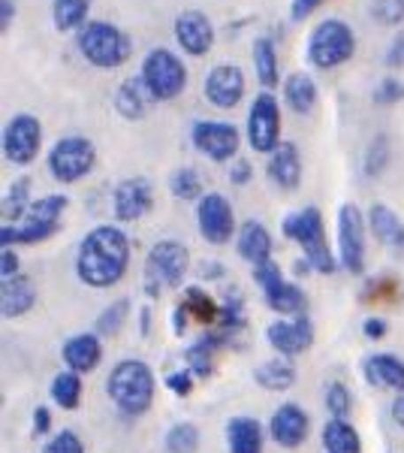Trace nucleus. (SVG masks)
<instances>
[{
    "label": "nucleus",
    "instance_id": "f257e3e1",
    "mask_svg": "<svg viewBox=\"0 0 404 453\" xmlns=\"http://www.w3.org/2000/svg\"><path fill=\"white\" fill-rule=\"evenodd\" d=\"M130 269V239L121 226L97 224L85 233L76 254L79 281L94 290L115 288Z\"/></svg>",
    "mask_w": 404,
    "mask_h": 453
},
{
    "label": "nucleus",
    "instance_id": "f03ea898",
    "mask_svg": "<svg viewBox=\"0 0 404 453\" xmlns=\"http://www.w3.org/2000/svg\"><path fill=\"white\" fill-rule=\"evenodd\" d=\"M281 233L286 239H293L299 248H302L305 260L314 266V273H335L341 263L335 260V251L329 248L326 239V224H323V215L317 206H305L299 211H290L281 221Z\"/></svg>",
    "mask_w": 404,
    "mask_h": 453
},
{
    "label": "nucleus",
    "instance_id": "7ed1b4c3",
    "mask_svg": "<svg viewBox=\"0 0 404 453\" xmlns=\"http://www.w3.org/2000/svg\"><path fill=\"white\" fill-rule=\"evenodd\" d=\"M76 46H79V55L97 70H118L130 61V55H133L130 36L106 19L88 21L82 31L76 34Z\"/></svg>",
    "mask_w": 404,
    "mask_h": 453
},
{
    "label": "nucleus",
    "instance_id": "20e7f679",
    "mask_svg": "<svg viewBox=\"0 0 404 453\" xmlns=\"http://www.w3.org/2000/svg\"><path fill=\"white\" fill-rule=\"evenodd\" d=\"M109 399L115 402L121 414L127 418H142L154 402V375L142 360H121L109 372L106 381Z\"/></svg>",
    "mask_w": 404,
    "mask_h": 453
},
{
    "label": "nucleus",
    "instance_id": "39448f33",
    "mask_svg": "<svg viewBox=\"0 0 404 453\" xmlns=\"http://www.w3.org/2000/svg\"><path fill=\"white\" fill-rule=\"evenodd\" d=\"M356 55V34L344 19H323L305 42V58L314 70L344 67Z\"/></svg>",
    "mask_w": 404,
    "mask_h": 453
},
{
    "label": "nucleus",
    "instance_id": "423d86ee",
    "mask_svg": "<svg viewBox=\"0 0 404 453\" xmlns=\"http://www.w3.org/2000/svg\"><path fill=\"white\" fill-rule=\"evenodd\" d=\"M139 76L149 85L151 97L157 100V104H172L187 88V64L179 52L160 46V49H151V52L142 58Z\"/></svg>",
    "mask_w": 404,
    "mask_h": 453
},
{
    "label": "nucleus",
    "instance_id": "0eeeda50",
    "mask_svg": "<svg viewBox=\"0 0 404 453\" xmlns=\"http://www.w3.org/2000/svg\"><path fill=\"white\" fill-rule=\"evenodd\" d=\"M190 269V251L179 239H160L151 245L149 263H145V288L157 296L164 288H179Z\"/></svg>",
    "mask_w": 404,
    "mask_h": 453
},
{
    "label": "nucleus",
    "instance_id": "6e6552de",
    "mask_svg": "<svg viewBox=\"0 0 404 453\" xmlns=\"http://www.w3.org/2000/svg\"><path fill=\"white\" fill-rule=\"evenodd\" d=\"M97 164V145H94L82 134L61 136L49 149V173L61 185H72V181H82L88 173Z\"/></svg>",
    "mask_w": 404,
    "mask_h": 453
},
{
    "label": "nucleus",
    "instance_id": "1a4fd4ad",
    "mask_svg": "<svg viewBox=\"0 0 404 453\" xmlns=\"http://www.w3.org/2000/svg\"><path fill=\"white\" fill-rule=\"evenodd\" d=\"M248 145L256 155H271L281 140V100L275 91H260L254 97L251 109H248Z\"/></svg>",
    "mask_w": 404,
    "mask_h": 453
},
{
    "label": "nucleus",
    "instance_id": "9d476101",
    "mask_svg": "<svg viewBox=\"0 0 404 453\" xmlns=\"http://www.w3.org/2000/svg\"><path fill=\"white\" fill-rule=\"evenodd\" d=\"M365 233H369V215L354 203H344L338 209V263L344 273H365Z\"/></svg>",
    "mask_w": 404,
    "mask_h": 453
},
{
    "label": "nucleus",
    "instance_id": "9b49d317",
    "mask_svg": "<svg viewBox=\"0 0 404 453\" xmlns=\"http://www.w3.org/2000/svg\"><path fill=\"white\" fill-rule=\"evenodd\" d=\"M190 142L194 149L215 164H232L241 149V130L232 121L200 119L190 127Z\"/></svg>",
    "mask_w": 404,
    "mask_h": 453
},
{
    "label": "nucleus",
    "instance_id": "f8f14e48",
    "mask_svg": "<svg viewBox=\"0 0 404 453\" xmlns=\"http://www.w3.org/2000/svg\"><path fill=\"white\" fill-rule=\"evenodd\" d=\"M254 284L263 290V299L271 311L284 314V318H296L305 311V294L299 284L286 281L281 275V266L275 260H266L254 266Z\"/></svg>",
    "mask_w": 404,
    "mask_h": 453
},
{
    "label": "nucleus",
    "instance_id": "ddd939ff",
    "mask_svg": "<svg viewBox=\"0 0 404 453\" xmlns=\"http://www.w3.org/2000/svg\"><path fill=\"white\" fill-rule=\"evenodd\" d=\"M70 200L64 194H49L42 200H34L31 211L25 215V221L16 224V242L19 245H36L46 242L49 236H55L61 230V218L67 211Z\"/></svg>",
    "mask_w": 404,
    "mask_h": 453
},
{
    "label": "nucleus",
    "instance_id": "4468645a",
    "mask_svg": "<svg viewBox=\"0 0 404 453\" xmlns=\"http://www.w3.org/2000/svg\"><path fill=\"white\" fill-rule=\"evenodd\" d=\"M42 149V121L31 112H19L4 127V157L16 166L34 164Z\"/></svg>",
    "mask_w": 404,
    "mask_h": 453
},
{
    "label": "nucleus",
    "instance_id": "2eb2a0df",
    "mask_svg": "<svg viewBox=\"0 0 404 453\" xmlns=\"http://www.w3.org/2000/svg\"><path fill=\"white\" fill-rule=\"evenodd\" d=\"M196 224H200V236L209 245L215 248L226 245L236 236V211H232V203L217 191L205 194L196 203Z\"/></svg>",
    "mask_w": 404,
    "mask_h": 453
},
{
    "label": "nucleus",
    "instance_id": "dca6fc26",
    "mask_svg": "<svg viewBox=\"0 0 404 453\" xmlns=\"http://www.w3.org/2000/svg\"><path fill=\"white\" fill-rule=\"evenodd\" d=\"M175 42L181 55L187 58H205L215 49V25L202 10H181L172 25Z\"/></svg>",
    "mask_w": 404,
    "mask_h": 453
},
{
    "label": "nucleus",
    "instance_id": "f3484780",
    "mask_svg": "<svg viewBox=\"0 0 404 453\" xmlns=\"http://www.w3.org/2000/svg\"><path fill=\"white\" fill-rule=\"evenodd\" d=\"M245 73L236 64H217V67L209 70L202 82V97L215 109H236L245 100Z\"/></svg>",
    "mask_w": 404,
    "mask_h": 453
},
{
    "label": "nucleus",
    "instance_id": "a211bd4d",
    "mask_svg": "<svg viewBox=\"0 0 404 453\" xmlns=\"http://www.w3.org/2000/svg\"><path fill=\"white\" fill-rule=\"evenodd\" d=\"M154 206V188L145 175H130L115 185L112 191V211L121 224H130V221H139L145 218Z\"/></svg>",
    "mask_w": 404,
    "mask_h": 453
},
{
    "label": "nucleus",
    "instance_id": "6ab92c4d",
    "mask_svg": "<svg viewBox=\"0 0 404 453\" xmlns=\"http://www.w3.org/2000/svg\"><path fill=\"white\" fill-rule=\"evenodd\" d=\"M266 335H269V345L281 357H299L311 348L314 324L305 318V314H296V318H278L275 324L269 326Z\"/></svg>",
    "mask_w": 404,
    "mask_h": 453
},
{
    "label": "nucleus",
    "instance_id": "aec40b11",
    "mask_svg": "<svg viewBox=\"0 0 404 453\" xmlns=\"http://www.w3.org/2000/svg\"><path fill=\"white\" fill-rule=\"evenodd\" d=\"M308 429H311V420H308L305 408H299L296 402H284V405L271 414V423H269V433L281 448H299L308 438Z\"/></svg>",
    "mask_w": 404,
    "mask_h": 453
},
{
    "label": "nucleus",
    "instance_id": "412c9836",
    "mask_svg": "<svg viewBox=\"0 0 404 453\" xmlns=\"http://www.w3.org/2000/svg\"><path fill=\"white\" fill-rule=\"evenodd\" d=\"M269 179L278 191L293 194L302 185V157H299L296 142H281L269 155Z\"/></svg>",
    "mask_w": 404,
    "mask_h": 453
},
{
    "label": "nucleus",
    "instance_id": "4be33fe9",
    "mask_svg": "<svg viewBox=\"0 0 404 453\" xmlns=\"http://www.w3.org/2000/svg\"><path fill=\"white\" fill-rule=\"evenodd\" d=\"M154 104H157V100L151 97V91H149V85L142 82V76L124 79L118 85V91H115V112L127 121H142L145 115L151 112Z\"/></svg>",
    "mask_w": 404,
    "mask_h": 453
},
{
    "label": "nucleus",
    "instance_id": "5701e85b",
    "mask_svg": "<svg viewBox=\"0 0 404 453\" xmlns=\"http://www.w3.org/2000/svg\"><path fill=\"white\" fill-rule=\"evenodd\" d=\"M236 251H239V257L248 260L251 266H260V263L271 260V233L266 230V224L256 221V218H248V221L239 226Z\"/></svg>",
    "mask_w": 404,
    "mask_h": 453
},
{
    "label": "nucleus",
    "instance_id": "b1692460",
    "mask_svg": "<svg viewBox=\"0 0 404 453\" xmlns=\"http://www.w3.org/2000/svg\"><path fill=\"white\" fill-rule=\"evenodd\" d=\"M64 363H67L70 372H94L103 363V345L97 333H79L64 345Z\"/></svg>",
    "mask_w": 404,
    "mask_h": 453
},
{
    "label": "nucleus",
    "instance_id": "393cba45",
    "mask_svg": "<svg viewBox=\"0 0 404 453\" xmlns=\"http://www.w3.org/2000/svg\"><path fill=\"white\" fill-rule=\"evenodd\" d=\"M365 381L377 390H395L404 393V363L395 354H371L365 360Z\"/></svg>",
    "mask_w": 404,
    "mask_h": 453
},
{
    "label": "nucleus",
    "instance_id": "a878e982",
    "mask_svg": "<svg viewBox=\"0 0 404 453\" xmlns=\"http://www.w3.org/2000/svg\"><path fill=\"white\" fill-rule=\"evenodd\" d=\"M281 91H284L286 109L296 115H311L320 100V88L314 82V76H308V73H290V76L284 79Z\"/></svg>",
    "mask_w": 404,
    "mask_h": 453
},
{
    "label": "nucleus",
    "instance_id": "bb28decb",
    "mask_svg": "<svg viewBox=\"0 0 404 453\" xmlns=\"http://www.w3.org/2000/svg\"><path fill=\"white\" fill-rule=\"evenodd\" d=\"M369 230L380 245H386L389 251H404V224L393 209L384 203H374L369 209Z\"/></svg>",
    "mask_w": 404,
    "mask_h": 453
},
{
    "label": "nucleus",
    "instance_id": "cd10ccee",
    "mask_svg": "<svg viewBox=\"0 0 404 453\" xmlns=\"http://www.w3.org/2000/svg\"><path fill=\"white\" fill-rule=\"evenodd\" d=\"M36 288L27 275H16V279L0 281V311L4 318H21L34 309Z\"/></svg>",
    "mask_w": 404,
    "mask_h": 453
},
{
    "label": "nucleus",
    "instance_id": "c85d7f7f",
    "mask_svg": "<svg viewBox=\"0 0 404 453\" xmlns=\"http://www.w3.org/2000/svg\"><path fill=\"white\" fill-rule=\"evenodd\" d=\"M251 58H254V73H256V82H260V91H275L278 85H284L281 64H278V52H275L271 36H256Z\"/></svg>",
    "mask_w": 404,
    "mask_h": 453
},
{
    "label": "nucleus",
    "instance_id": "c756f323",
    "mask_svg": "<svg viewBox=\"0 0 404 453\" xmlns=\"http://www.w3.org/2000/svg\"><path fill=\"white\" fill-rule=\"evenodd\" d=\"M230 453H263V426L254 418H232L226 423Z\"/></svg>",
    "mask_w": 404,
    "mask_h": 453
},
{
    "label": "nucleus",
    "instance_id": "7c9ffc66",
    "mask_svg": "<svg viewBox=\"0 0 404 453\" xmlns=\"http://www.w3.org/2000/svg\"><path fill=\"white\" fill-rule=\"evenodd\" d=\"M31 188H34V181L27 179V175H21V179H16L10 188H6L4 206H0V215H4L6 224H21V221H25V215L34 206Z\"/></svg>",
    "mask_w": 404,
    "mask_h": 453
},
{
    "label": "nucleus",
    "instance_id": "2f4dec72",
    "mask_svg": "<svg viewBox=\"0 0 404 453\" xmlns=\"http://www.w3.org/2000/svg\"><path fill=\"white\" fill-rule=\"evenodd\" d=\"M91 0H55L51 4V21L61 34H79L88 25Z\"/></svg>",
    "mask_w": 404,
    "mask_h": 453
},
{
    "label": "nucleus",
    "instance_id": "473e14b6",
    "mask_svg": "<svg viewBox=\"0 0 404 453\" xmlns=\"http://www.w3.org/2000/svg\"><path fill=\"white\" fill-rule=\"evenodd\" d=\"M254 381L271 393H286L296 384V369H293L290 357H278V360H269V363H263V366H256Z\"/></svg>",
    "mask_w": 404,
    "mask_h": 453
},
{
    "label": "nucleus",
    "instance_id": "72a5a7b5",
    "mask_svg": "<svg viewBox=\"0 0 404 453\" xmlns=\"http://www.w3.org/2000/svg\"><path fill=\"white\" fill-rule=\"evenodd\" d=\"M323 450L326 453H362V438L347 420H329L323 426Z\"/></svg>",
    "mask_w": 404,
    "mask_h": 453
},
{
    "label": "nucleus",
    "instance_id": "f704fd0d",
    "mask_svg": "<svg viewBox=\"0 0 404 453\" xmlns=\"http://www.w3.org/2000/svg\"><path fill=\"white\" fill-rule=\"evenodd\" d=\"M224 339L226 335H202L194 348H187V363L196 378H209L211 372H215V348Z\"/></svg>",
    "mask_w": 404,
    "mask_h": 453
},
{
    "label": "nucleus",
    "instance_id": "c9c22d12",
    "mask_svg": "<svg viewBox=\"0 0 404 453\" xmlns=\"http://www.w3.org/2000/svg\"><path fill=\"white\" fill-rule=\"evenodd\" d=\"M169 191H172V196H179L181 203H200L205 196L200 173L190 170V166H179L169 175Z\"/></svg>",
    "mask_w": 404,
    "mask_h": 453
},
{
    "label": "nucleus",
    "instance_id": "e433bc0d",
    "mask_svg": "<svg viewBox=\"0 0 404 453\" xmlns=\"http://www.w3.org/2000/svg\"><path fill=\"white\" fill-rule=\"evenodd\" d=\"M51 399L61 408H67V411L79 408V402H82V378H79V372H61L51 381Z\"/></svg>",
    "mask_w": 404,
    "mask_h": 453
},
{
    "label": "nucleus",
    "instance_id": "4c0bfd02",
    "mask_svg": "<svg viewBox=\"0 0 404 453\" xmlns=\"http://www.w3.org/2000/svg\"><path fill=\"white\" fill-rule=\"evenodd\" d=\"M185 311L190 314V320H200V324H217L220 309L215 305V299L209 294H202L200 288H190L185 294Z\"/></svg>",
    "mask_w": 404,
    "mask_h": 453
},
{
    "label": "nucleus",
    "instance_id": "58836bf2",
    "mask_svg": "<svg viewBox=\"0 0 404 453\" xmlns=\"http://www.w3.org/2000/svg\"><path fill=\"white\" fill-rule=\"evenodd\" d=\"M196 448H200V429L194 423H175L166 433L169 453H196Z\"/></svg>",
    "mask_w": 404,
    "mask_h": 453
},
{
    "label": "nucleus",
    "instance_id": "ea45409f",
    "mask_svg": "<svg viewBox=\"0 0 404 453\" xmlns=\"http://www.w3.org/2000/svg\"><path fill=\"white\" fill-rule=\"evenodd\" d=\"M127 311H130V299H118V303H112L106 311L97 318V324H94V333L100 335H115L124 326V318H127Z\"/></svg>",
    "mask_w": 404,
    "mask_h": 453
},
{
    "label": "nucleus",
    "instance_id": "a19ab883",
    "mask_svg": "<svg viewBox=\"0 0 404 453\" xmlns=\"http://www.w3.org/2000/svg\"><path fill=\"white\" fill-rule=\"evenodd\" d=\"M326 408L335 420H347L350 408H354V399H350V390L341 381H332L326 387Z\"/></svg>",
    "mask_w": 404,
    "mask_h": 453
},
{
    "label": "nucleus",
    "instance_id": "79ce46f5",
    "mask_svg": "<svg viewBox=\"0 0 404 453\" xmlns=\"http://www.w3.org/2000/svg\"><path fill=\"white\" fill-rule=\"evenodd\" d=\"M371 19L384 27H395L404 21V0H371Z\"/></svg>",
    "mask_w": 404,
    "mask_h": 453
},
{
    "label": "nucleus",
    "instance_id": "37998d69",
    "mask_svg": "<svg viewBox=\"0 0 404 453\" xmlns=\"http://www.w3.org/2000/svg\"><path fill=\"white\" fill-rule=\"evenodd\" d=\"M371 100L377 106H395V104H401V100H404V82H401V79H395V76L380 79L377 88L371 91Z\"/></svg>",
    "mask_w": 404,
    "mask_h": 453
},
{
    "label": "nucleus",
    "instance_id": "c03bdc74",
    "mask_svg": "<svg viewBox=\"0 0 404 453\" xmlns=\"http://www.w3.org/2000/svg\"><path fill=\"white\" fill-rule=\"evenodd\" d=\"M389 164V142L384 136H377L369 145V155H365V175H380Z\"/></svg>",
    "mask_w": 404,
    "mask_h": 453
},
{
    "label": "nucleus",
    "instance_id": "a18cd8bd",
    "mask_svg": "<svg viewBox=\"0 0 404 453\" xmlns=\"http://www.w3.org/2000/svg\"><path fill=\"white\" fill-rule=\"evenodd\" d=\"M42 453H85V444L76 433L64 429V433H57L55 438H51Z\"/></svg>",
    "mask_w": 404,
    "mask_h": 453
},
{
    "label": "nucleus",
    "instance_id": "49530a36",
    "mask_svg": "<svg viewBox=\"0 0 404 453\" xmlns=\"http://www.w3.org/2000/svg\"><path fill=\"white\" fill-rule=\"evenodd\" d=\"M166 387L175 393V396H190V390H194V372L190 369L172 372V375L166 378Z\"/></svg>",
    "mask_w": 404,
    "mask_h": 453
},
{
    "label": "nucleus",
    "instance_id": "de8ad7c7",
    "mask_svg": "<svg viewBox=\"0 0 404 453\" xmlns=\"http://www.w3.org/2000/svg\"><path fill=\"white\" fill-rule=\"evenodd\" d=\"M16 275H21V257L12 248H4L0 251V281L16 279Z\"/></svg>",
    "mask_w": 404,
    "mask_h": 453
},
{
    "label": "nucleus",
    "instance_id": "09e8293b",
    "mask_svg": "<svg viewBox=\"0 0 404 453\" xmlns=\"http://www.w3.org/2000/svg\"><path fill=\"white\" fill-rule=\"evenodd\" d=\"M384 64H386L389 70H401V67H404V34L393 36V42L386 46Z\"/></svg>",
    "mask_w": 404,
    "mask_h": 453
},
{
    "label": "nucleus",
    "instance_id": "8fccbe9b",
    "mask_svg": "<svg viewBox=\"0 0 404 453\" xmlns=\"http://www.w3.org/2000/svg\"><path fill=\"white\" fill-rule=\"evenodd\" d=\"M251 179H254V166H251V160L239 155V157L230 164V181H232V185H248V181H251Z\"/></svg>",
    "mask_w": 404,
    "mask_h": 453
},
{
    "label": "nucleus",
    "instance_id": "3c124183",
    "mask_svg": "<svg viewBox=\"0 0 404 453\" xmlns=\"http://www.w3.org/2000/svg\"><path fill=\"white\" fill-rule=\"evenodd\" d=\"M326 4V0H293L290 4V21H305V19H311V12L314 10H320V6Z\"/></svg>",
    "mask_w": 404,
    "mask_h": 453
},
{
    "label": "nucleus",
    "instance_id": "603ef678",
    "mask_svg": "<svg viewBox=\"0 0 404 453\" xmlns=\"http://www.w3.org/2000/svg\"><path fill=\"white\" fill-rule=\"evenodd\" d=\"M12 19H16V0H0V31H10Z\"/></svg>",
    "mask_w": 404,
    "mask_h": 453
},
{
    "label": "nucleus",
    "instance_id": "864d4df0",
    "mask_svg": "<svg viewBox=\"0 0 404 453\" xmlns=\"http://www.w3.org/2000/svg\"><path fill=\"white\" fill-rule=\"evenodd\" d=\"M365 335H369V339H384V335L389 333V326H386V320H380V318H369L365 320Z\"/></svg>",
    "mask_w": 404,
    "mask_h": 453
},
{
    "label": "nucleus",
    "instance_id": "5fc2aeb1",
    "mask_svg": "<svg viewBox=\"0 0 404 453\" xmlns=\"http://www.w3.org/2000/svg\"><path fill=\"white\" fill-rule=\"evenodd\" d=\"M51 429V414H49V408H36L34 411V433L36 435H42V433H49Z\"/></svg>",
    "mask_w": 404,
    "mask_h": 453
},
{
    "label": "nucleus",
    "instance_id": "6e6d98bb",
    "mask_svg": "<svg viewBox=\"0 0 404 453\" xmlns=\"http://www.w3.org/2000/svg\"><path fill=\"white\" fill-rule=\"evenodd\" d=\"M393 420L404 429V393H399L395 402H393Z\"/></svg>",
    "mask_w": 404,
    "mask_h": 453
},
{
    "label": "nucleus",
    "instance_id": "4d7b16f0",
    "mask_svg": "<svg viewBox=\"0 0 404 453\" xmlns=\"http://www.w3.org/2000/svg\"><path fill=\"white\" fill-rule=\"evenodd\" d=\"M220 275H224L220 263H202V279H220Z\"/></svg>",
    "mask_w": 404,
    "mask_h": 453
}]
</instances>
